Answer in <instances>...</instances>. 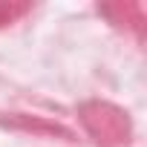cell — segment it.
Here are the masks:
<instances>
[]
</instances>
